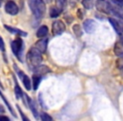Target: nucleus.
Returning a JSON list of instances; mask_svg holds the SVG:
<instances>
[{
  "mask_svg": "<svg viewBox=\"0 0 123 121\" xmlns=\"http://www.w3.org/2000/svg\"><path fill=\"white\" fill-rule=\"evenodd\" d=\"M0 50L2 51H5V45H4V40H3V38L1 36H0Z\"/></svg>",
  "mask_w": 123,
  "mask_h": 121,
  "instance_id": "nucleus-26",
  "label": "nucleus"
},
{
  "mask_svg": "<svg viewBox=\"0 0 123 121\" xmlns=\"http://www.w3.org/2000/svg\"><path fill=\"white\" fill-rule=\"evenodd\" d=\"M121 76L123 77V68L121 69Z\"/></svg>",
  "mask_w": 123,
  "mask_h": 121,
  "instance_id": "nucleus-31",
  "label": "nucleus"
},
{
  "mask_svg": "<svg viewBox=\"0 0 123 121\" xmlns=\"http://www.w3.org/2000/svg\"><path fill=\"white\" fill-rule=\"evenodd\" d=\"M84 11L82 10L81 9H78V11H77V16H78V18H79V19H84Z\"/></svg>",
  "mask_w": 123,
  "mask_h": 121,
  "instance_id": "nucleus-25",
  "label": "nucleus"
},
{
  "mask_svg": "<svg viewBox=\"0 0 123 121\" xmlns=\"http://www.w3.org/2000/svg\"><path fill=\"white\" fill-rule=\"evenodd\" d=\"M48 34V28L46 25H41V27L38 29L37 32H36V35L38 38H43L46 36Z\"/></svg>",
  "mask_w": 123,
  "mask_h": 121,
  "instance_id": "nucleus-14",
  "label": "nucleus"
},
{
  "mask_svg": "<svg viewBox=\"0 0 123 121\" xmlns=\"http://www.w3.org/2000/svg\"><path fill=\"white\" fill-rule=\"evenodd\" d=\"M56 7L57 9H59L62 12L63 11V9L67 6V0H56Z\"/></svg>",
  "mask_w": 123,
  "mask_h": 121,
  "instance_id": "nucleus-18",
  "label": "nucleus"
},
{
  "mask_svg": "<svg viewBox=\"0 0 123 121\" xmlns=\"http://www.w3.org/2000/svg\"><path fill=\"white\" fill-rule=\"evenodd\" d=\"M29 5L36 19H40L46 14V4L44 0H28Z\"/></svg>",
  "mask_w": 123,
  "mask_h": 121,
  "instance_id": "nucleus-3",
  "label": "nucleus"
},
{
  "mask_svg": "<svg viewBox=\"0 0 123 121\" xmlns=\"http://www.w3.org/2000/svg\"><path fill=\"white\" fill-rule=\"evenodd\" d=\"M95 6L97 10L100 13L105 14H111V15H114L115 17L123 18V9L119 5H113L106 0H97Z\"/></svg>",
  "mask_w": 123,
  "mask_h": 121,
  "instance_id": "nucleus-1",
  "label": "nucleus"
},
{
  "mask_svg": "<svg viewBox=\"0 0 123 121\" xmlns=\"http://www.w3.org/2000/svg\"><path fill=\"white\" fill-rule=\"evenodd\" d=\"M109 22L111 24L117 34H123V18H109Z\"/></svg>",
  "mask_w": 123,
  "mask_h": 121,
  "instance_id": "nucleus-5",
  "label": "nucleus"
},
{
  "mask_svg": "<svg viewBox=\"0 0 123 121\" xmlns=\"http://www.w3.org/2000/svg\"><path fill=\"white\" fill-rule=\"evenodd\" d=\"M61 13H62V11L60 10L59 9H57L56 6H54V7H51V9H50V16H51V18L58 17Z\"/></svg>",
  "mask_w": 123,
  "mask_h": 121,
  "instance_id": "nucleus-17",
  "label": "nucleus"
},
{
  "mask_svg": "<svg viewBox=\"0 0 123 121\" xmlns=\"http://www.w3.org/2000/svg\"><path fill=\"white\" fill-rule=\"evenodd\" d=\"M66 25L62 20H55L51 25V31L53 35H60L65 31Z\"/></svg>",
  "mask_w": 123,
  "mask_h": 121,
  "instance_id": "nucleus-6",
  "label": "nucleus"
},
{
  "mask_svg": "<svg viewBox=\"0 0 123 121\" xmlns=\"http://www.w3.org/2000/svg\"><path fill=\"white\" fill-rule=\"evenodd\" d=\"M25 97L26 102H27L28 106H29L30 109H31V112L33 113V114H34L35 117L37 119L38 118V112H37V109H36V106H35V104H34V102H33V100L30 97H28L27 95H25Z\"/></svg>",
  "mask_w": 123,
  "mask_h": 121,
  "instance_id": "nucleus-12",
  "label": "nucleus"
},
{
  "mask_svg": "<svg viewBox=\"0 0 123 121\" xmlns=\"http://www.w3.org/2000/svg\"><path fill=\"white\" fill-rule=\"evenodd\" d=\"M112 1L116 4H117V5L121 6V7H123V0H112Z\"/></svg>",
  "mask_w": 123,
  "mask_h": 121,
  "instance_id": "nucleus-28",
  "label": "nucleus"
},
{
  "mask_svg": "<svg viewBox=\"0 0 123 121\" xmlns=\"http://www.w3.org/2000/svg\"><path fill=\"white\" fill-rule=\"evenodd\" d=\"M23 48V40L21 38H16L12 43H11V49L12 51L19 60H21V52Z\"/></svg>",
  "mask_w": 123,
  "mask_h": 121,
  "instance_id": "nucleus-4",
  "label": "nucleus"
},
{
  "mask_svg": "<svg viewBox=\"0 0 123 121\" xmlns=\"http://www.w3.org/2000/svg\"><path fill=\"white\" fill-rule=\"evenodd\" d=\"M116 67H117V68H119V69L123 68V56H121L116 60Z\"/></svg>",
  "mask_w": 123,
  "mask_h": 121,
  "instance_id": "nucleus-23",
  "label": "nucleus"
},
{
  "mask_svg": "<svg viewBox=\"0 0 123 121\" xmlns=\"http://www.w3.org/2000/svg\"><path fill=\"white\" fill-rule=\"evenodd\" d=\"M1 112H4V108L2 107V106H0V113Z\"/></svg>",
  "mask_w": 123,
  "mask_h": 121,
  "instance_id": "nucleus-30",
  "label": "nucleus"
},
{
  "mask_svg": "<svg viewBox=\"0 0 123 121\" xmlns=\"http://www.w3.org/2000/svg\"><path fill=\"white\" fill-rule=\"evenodd\" d=\"M114 53H115V55L117 56H123V36L119 38V40H118L116 42V44H115Z\"/></svg>",
  "mask_w": 123,
  "mask_h": 121,
  "instance_id": "nucleus-9",
  "label": "nucleus"
},
{
  "mask_svg": "<svg viewBox=\"0 0 123 121\" xmlns=\"http://www.w3.org/2000/svg\"><path fill=\"white\" fill-rule=\"evenodd\" d=\"M17 108H18V110H19V114H20L21 116H22V119H23V120H25V121L28 120V121H29V119H27V118H26L25 116V114H23V112L21 111V109H20V108L19 107V105H17Z\"/></svg>",
  "mask_w": 123,
  "mask_h": 121,
  "instance_id": "nucleus-27",
  "label": "nucleus"
},
{
  "mask_svg": "<svg viewBox=\"0 0 123 121\" xmlns=\"http://www.w3.org/2000/svg\"><path fill=\"white\" fill-rule=\"evenodd\" d=\"M20 77H22V82H23V84H24L25 87L28 91L31 90V79H30V77H28L27 75L24 74V73L22 74V76H21Z\"/></svg>",
  "mask_w": 123,
  "mask_h": 121,
  "instance_id": "nucleus-15",
  "label": "nucleus"
},
{
  "mask_svg": "<svg viewBox=\"0 0 123 121\" xmlns=\"http://www.w3.org/2000/svg\"><path fill=\"white\" fill-rule=\"evenodd\" d=\"M14 93H15L17 98H22V96H23L22 90H21V88L19 87V86L18 85L17 83H16V85H15V87H14Z\"/></svg>",
  "mask_w": 123,
  "mask_h": 121,
  "instance_id": "nucleus-22",
  "label": "nucleus"
},
{
  "mask_svg": "<svg viewBox=\"0 0 123 121\" xmlns=\"http://www.w3.org/2000/svg\"><path fill=\"white\" fill-rule=\"evenodd\" d=\"M32 81H33V89L34 90H37L38 87H39L40 83H41V77L34 73V75L32 77Z\"/></svg>",
  "mask_w": 123,
  "mask_h": 121,
  "instance_id": "nucleus-16",
  "label": "nucleus"
},
{
  "mask_svg": "<svg viewBox=\"0 0 123 121\" xmlns=\"http://www.w3.org/2000/svg\"><path fill=\"white\" fill-rule=\"evenodd\" d=\"M34 70H35V74L41 76V77L43 75H46V74H47L50 72V69L46 66H41V65L38 66Z\"/></svg>",
  "mask_w": 123,
  "mask_h": 121,
  "instance_id": "nucleus-13",
  "label": "nucleus"
},
{
  "mask_svg": "<svg viewBox=\"0 0 123 121\" xmlns=\"http://www.w3.org/2000/svg\"><path fill=\"white\" fill-rule=\"evenodd\" d=\"M0 96H1V98H2V99L4 101V103H5V104L7 105V107H8V109H9V110L10 111V113L13 114V115L14 116V117H16V115H15V113L14 112V110H13V109H12V107H11V105L9 104V101L7 100V99L5 98V97L4 96V94L2 93V92L0 91Z\"/></svg>",
  "mask_w": 123,
  "mask_h": 121,
  "instance_id": "nucleus-21",
  "label": "nucleus"
},
{
  "mask_svg": "<svg viewBox=\"0 0 123 121\" xmlns=\"http://www.w3.org/2000/svg\"><path fill=\"white\" fill-rule=\"evenodd\" d=\"M47 44L48 39H41L36 43L34 47H36L41 53H45L46 51V48H47Z\"/></svg>",
  "mask_w": 123,
  "mask_h": 121,
  "instance_id": "nucleus-10",
  "label": "nucleus"
},
{
  "mask_svg": "<svg viewBox=\"0 0 123 121\" xmlns=\"http://www.w3.org/2000/svg\"><path fill=\"white\" fill-rule=\"evenodd\" d=\"M0 120H4V121H9V120H10V119H9L8 117H6V116H4V115H0Z\"/></svg>",
  "mask_w": 123,
  "mask_h": 121,
  "instance_id": "nucleus-29",
  "label": "nucleus"
},
{
  "mask_svg": "<svg viewBox=\"0 0 123 121\" xmlns=\"http://www.w3.org/2000/svg\"><path fill=\"white\" fill-rule=\"evenodd\" d=\"M73 30H74V33L75 34V35L77 36V37L82 36V35H83L82 29H81L79 24H74V25L73 26Z\"/></svg>",
  "mask_w": 123,
  "mask_h": 121,
  "instance_id": "nucleus-19",
  "label": "nucleus"
},
{
  "mask_svg": "<svg viewBox=\"0 0 123 121\" xmlns=\"http://www.w3.org/2000/svg\"><path fill=\"white\" fill-rule=\"evenodd\" d=\"M4 28L7 29L8 31L11 33V34H15V35H21V36H27V33L25 32V31L21 30V29H18V28H15V27H12V26H9V25H7V24H4Z\"/></svg>",
  "mask_w": 123,
  "mask_h": 121,
  "instance_id": "nucleus-11",
  "label": "nucleus"
},
{
  "mask_svg": "<svg viewBox=\"0 0 123 121\" xmlns=\"http://www.w3.org/2000/svg\"><path fill=\"white\" fill-rule=\"evenodd\" d=\"M3 2H4V0H0V6H1V4H2Z\"/></svg>",
  "mask_w": 123,
  "mask_h": 121,
  "instance_id": "nucleus-32",
  "label": "nucleus"
},
{
  "mask_svg": "<svg viewBox=\"0 0 123 121\" xmlns=\"http://www.w3.org/2000/svg\"><path fill=\"white\" fill-rule=\"evenodd\" d=\"M5 11L10 15H16L19 13V8L14 1H8L5 4Z\"/></svg>",
  "mask_w": 123,
  "mask_h": 121,
  "instance_id": "nucleus-7",
  "label": "nucleus"
},
{
  "mask_svg": "<svg viewBox=\"0 0 123 121\" xmlns=\"http://www.w3.org/2000/svg\"><path fill=\"white\" fill-rule=\"evenodd\" d=\"M41 120H43V121H51L52 120V118H51L50 115H48L47 114H46V113H42V114H41Z\"/></svg>",
  "mask_w": 123,
  "mask_h": 121,
  "instance_id": "nucleus-24",
  "label": "nucleus"
},
{
  "mask_svg": "<svg viewBox=\"0 0 123 121\" xmlns=\"http://www.w3.org/2000/svg\"><path fill=\"white\" fill-rule=\"evenodd\" d=\"M82 4L86 9H91L94 6V0H82Z\"/></svg>",
  "mask_w": 123,
  "mask_h": 121,
  "instance_id": "nucleus-20",
  "label": "nucleus"
},
{
  "mask_svg": "<svg viewBox=\"0 0 123 121\" xmlns=\"http://www.w3.org/2000/svg\"><path fill=\"white\" fill-rule=\"evenodd\" d=\"M96 24L93 19H86L84 22V29L88 34H91L95 30Z\"/></svg>",
  "mask_w": 123,
  "mask_h": 121,
  "instance_id": "nucleus-8",
  "label": "nucleus"
},
{
  "mask_svg": "<svg viewBox=\"0 0 123 121\" xmlns=\"http://www.w3.org/2000/svg\"><path fill=\"white\" fill-rule=\"evenodd\" d=\"M42 53L39 51L36 47H32L29 51L26 56L27 64L31 69H36L38 66H40L42 62Z\"/></svg>",
  "mask_w": 123,
  "mask_h": 121,
  "instance_id": "nucleus-2",
  "label": "nucleus"
}]
</instances>
